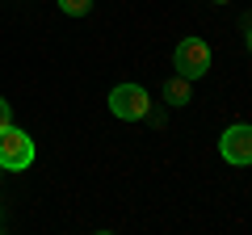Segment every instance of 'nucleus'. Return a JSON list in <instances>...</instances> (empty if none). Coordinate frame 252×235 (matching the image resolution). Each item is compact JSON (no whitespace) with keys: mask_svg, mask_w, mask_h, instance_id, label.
<instances>
[{"mask_svg":"<svg viewBox=\"0 0 252 235\" xmlns=\"http://www.w3.org/2000/svg\"><path fill=\"white\" fill-rule=\"evenodd\" d=\"M30 164H34V139L9 122V126L0 130V168L21 172V168H30Z\"/></svg>","mask_w":252,"mask_h":235,"instance_id":"obj_1","label":"nucleus"},{"mask_svg":"<svg viewBox=\"0 0 252 235\" xmlns=\"http://www.w3.org/2000/svg\"><path fill=\"white\" fill-rule=\"evenodd\" d=\"M219 4H227V0H219Z\"/></svg>","mask_w":252,"mask_h":235,"instance_id":"obj_9","label":"nucleus"},{"mask_svg":"<svg viewBox=\"0 0 252 235\" xmlns=\"http://www.w3.org/2000/svg\"><path fill=\"white\" fill-rule=\"evenodd\" d=\"M147 109H152V101H147V92L139 84H118L109 92V114L122 118V122H143Z\"/></svg>","mask_w":252,"mask_h":235,"instance_id":"obj_3","label":"nucleus"},{"mask_svg":"<svg viewBox=\"0 0 252 235\" xmlns=\"http://www.w3.org/2000/svg\"><path fill=\"white\" fill-rule=\"evenodd\" d=\"M189 84H193V80L172 76V80L164 84V101H168V105H189Z\"/></svg>","mask_w":252,"mask_h":235,"instance_id":"obj_5","label":"nucleus"},{"mask_svg":"<svg viewBox=\"0 0 252 235\" xmlns=\"http://www.w3.org/2000/svg\"><path fill=\"white\" fill-rule=\"evenodd\" d=\"M219 151H223V160L235 164V168L252 164V126H248V122H235V126H227L223 139H219Z\"/></svg>","mask_w":252,"mask_h":235,"instance_id":"obj_4","label":"nucleus"},{"mask_svg":"<svg viewBox=\"0 0 252 235\" xmlns=\"http://www.w3.org/2000/svg\"><path fill=\"white\" fill-rule=\"evenodd\" d=\"M0 172H4V168H0Z\"/></svg>","mask_w":252,"mask_h":235,"instance_id":"obj_10","label":"nucleus"},{"mask_svg":"<svg viewBox=\"0 0 252 235\" xmlns=\"http://www.w3.org/2000/svg\"><path fill=\"white\" fill-rule=\"evenodd\" d=\"M248 51H252V29H248Z\"/></svg>","mask_w":252,"mask_h":235,"instance_id":"obj_8","label":"nucleus"},{"mask_svg":"<svg viewBox=\"0 0 252 235\" xmlns=\"http://www.w3.org/2000/svg\"><path fill=\"white\" fill-rule=\"evenodd\" d=\"M172 67H177V76H185V80L206 76V72H210V46L202 42V38H185V42H177Z\"/></svg>","mask_w":252,"mask_h":235,"instance_id":"obj_2","label":"nucleus"},{"mask_svg":"<svg viewBox=\"0 0 252 235\" xmlns=\"http://www.w3.org/2000/svg\"><path fill=\"white\" fill-rule=\"evenodd\" d=\"M59 9L67 17H84V13H93V0H59Z\"/></svg>","mask_w":252,"mask_h":235,"instance_id":"obj_6","label":"nucleus"},{"mask_svg":"<svg viewBox=\"0 0 252 235\" xmlns=\"http://www.w3.org/2000/svg\"><path fill=\"white\" fill-rule=\"evenodd\" d=\"M9 122H13V105H9V101H4V97H0V130L9 126Z\"/></svg>","mask_w":252,"mask_h":235,"instance_id":"obj_7","label":"nucleus"}]
</instances>
